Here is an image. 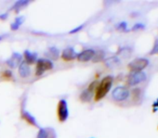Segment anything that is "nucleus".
I'll list each match as a JSON object with an SVG mask.
<instances>
[{
  "label": "nucleus",
  "mask_w": 158,
  "mask_h": 138,
  "mask_svg": "<svg viewBox=\"0 0 158 138\" xmlns=\"http://www.w3.org/2000/svg\"><path fill=\"white\" fill-rule=\"evenodd\" d=\"M147 79L146 73L143 72L139 73H130L129 75L127 78V84L129 86H135L142 82H144Z\"/></svg>",
  "instance_id": "nucleus-5"
},
{
  "label": "nucleus",
  "mask_w": 158,
  "mask_h": 138,
  "mask_svg": "<svg viewBox=\"0 0 158 138\" xmlns=\"http://www.w3.org/2000/svg\"><path fill=\"white\" fill-rule=\"evenodd\" d=\"M18 73H19V75L22 77V78H27L31 75V69H30V66L25 62H22L19 66V70H18Z\"/></svg>",
  "instance_id": "nucleus-10"
},
{
  "label": "nucleus",
  "mask_w": 158,
  "mask_h": 138,
  "mask_svg": "<svg viewBox=\"0 0 158 138\" xmlns=\"http://www.w3.org/2000/svg\"><path fill=\"white\" fill-rule=\"evenodd\" d=\"M83 28H84V24H83V25H79L78 27H75L74 29L71 30V31L69 32V34H75V33H78L79 31H81Z\"/></svg>",
  "instance_id": "nucleus-24"
},
{
  "label": "nucleus",
  "mask_w": 158,
  "mask_h": 138,
  "mask_svg": "<svg viewBox=\"0 0 158 138\" xmlns=\"http://www.w3.org/2000/svg\"><path fill=\"white\" fill-rule=\"evenodd\" d=\"M54 67L53 62L48 58H38L36 61V69H35V75L41 76L45 72L52 70Z\"/></svg>",
  "instance_id": "nucleus-3"
},
{
  "label": "nucleus",
  "mask_w": 158,
  "mask_h": 138,
  "mask_svg": "<svg viewBox=\"0 0 158 138\" xmlns=\"http://www.w3.org/2000/svg\"><path fill=\"white\" fill-rule=\"evenodd\" d=\"M2 76H3L4 78H6V79H10V78H11V76H12V73H11L10 71H5V72L3 73Z\"/></svg>",
  "instance_id": "nucleus-25"
},
{
  "label": "nucleus",
  "mask_w": 158,
  "mask_h": 138,
  "mask_svg": "<svg viewBox=\"0 0 158 138\" xmlns=\"http://www.w3.org/2000/svg\"><path fill=\"white\" fill-rule=\"evenodd\" d=\"M105 64L107 67L109 68H113V67H115L117 66L119 63H120V60L117 57H109L107 59H105Z\"/></svg>",
  "instance_id": "nucleus-16"
},
{
  "label": "nucleus",
  "mask_w": 158,
  "mask_h": 138,
  "mask_svg": "<svg viewBox=\"0 0 158 138\" xmlns=\"http://www.w3.org/2000/svg\"><path fill=\"white\" fill-rule=\"evenodd\" d=\"M8 16H9V14H8V13H4V14H1V15H0V20H2V21H5V20H7Z\"/></svg>",
  "instance_id": "nucleus-28"
},
{
  "label": "nucleus",
  "mask_w": 158,
  "mask_h": 138,
  "mask_svg": "<svg viewBox=\"0 0 158 138\" xmlns=\"http://www.w3.org/2000/svg\"><path fill=\"white\" fill-rule=\"evenodd\" d=\"M36 138H49V132H48V129L41 128V129L38 131V133H37Z\"/></svg>",
  "instance_id": "nucleus-18"
},
{
  "label": "nucleus",
  "mask_w": 158,
  "mask_h": 138,
  "mask_svg": "<svg viewBox=\"0 0 158 138\" xmlns=\"http://www.w3.org/2000/svg\"><path fill=\"white\" fill-rule=\"evenodd\" d=\"M114 82V77L111 75L105 76L102 78L101 83L99 84L96 91H95V101H100L102 100L110 91Z\"/></svg>",
  "instance_id": "nucleus-1"
},
{
  "label": "nucleus",
  "mask_w": 158,
  "mask_h": 138,
  "mask_svg": "<svg viewBox=\"0 0 158 138\" xmlns=\"http://www.w3.org/2000/svg\"><path fill=\"white\" fill-rule=\"evenodd\" d=\"M104 58H105V53H104V51L99 50L97 52L95 51V55H94V57L92 58V61L95 62V63H97V62H101V61L104 60Z\"/></svg>",
  "instance_id": "nucleus-17"
},
{
  "label": "nucleus",
  "mask_w": 158,
  "mask_h": 138,
  "mask_svg": "<svg viewBox=\"0 0 158 138\" xmlns=\"http://www.w3.org/2000/svg\"><path fill=\"white\" fill-rule=\"evenodd\" d=\"M3 38H4V36H3V35H0V41H1Z\"/></svg>",
  "instance_id": "nucleus-29"
},
{
  "label": "nucleus",
  "mask_w": 158,
  "mask_h": 138,
  "mask_svg": "<svg viewBox=\"0 0 158 138\" xmlns=\"http://www.w3.org/2000/svg\"><path fill=\"white\" fill-rule=\"evenodd\" d=\"M19 28H20V27H19L17 24H15L14 22H13V23H11V25H10V29H11L12 31H17Z\"/></svg>",
  "instance_id": "nucleus-27"
},
{
  "label": "nucleus",
  "mask_w": 158,
  "mask_h": 138,
  "mask_svg": "<svg viewBox=\"0 0 158 138\" xmlns=\"http://www.w3.org/2000/svg\"><path fill=\"white\" fill-rule=\"evenodd\" d=\"M92 96H93V93H91L90 91H89L88 89L84 90L80 96H79V98L82 102H86V103H89L91 101V98H92Z\"/></svg>",
  "instance_id": "nucleus-14"
},
{
  "label": "nucleus",
  "mask_w": 158,
  "mask_h": 138,
  "mask_svg": "<svg viewBox=\"0 0 158 138\" xmlns=\"http://www.w3.org/2000/svg\"><path fill=\"white\" fill-rule=\"evenodd\" d=\"M22 58H23V56H22L20 53L14 52V53L11 55V57L6 61V63H7V65H8L9 67L14 69V68L20 66V64L22 63Z\"/></svg>",
  "instance_id": "nucleus-9"
},
{
  "label": "nucleus",
  "mask_w": 158,
  "mask_h": 138,
  "mask_svg": "<svg viewBox=\"0 0 158 138\" xmlns=\"http://www.w3.org/2000/svg\"><path fill=\"white\" fill-rule=\"evenodd\" d=\"M98 85H99V82H98V81H93V82L89 85L88 90H89V91H90L91 93H94V91H96V89H97Z\"/></svg>",
  "instance_id": "nucleus-20"
},
{
  "label": "nucleus",
  "mask_w": 158,
  "mask_h": 138,
  "mask_svg": "<svg viewBox=\"0 0 158 138\" xmlns=\"http://www.w3.org/2000/svg\"><path fill=\"white\" fill-rule=\"evenodd\" d=\"M69 117V110L65 99H60L58 104V118L60 122L66 121Z\"/></svg>",
  "instance_id": "nucleus-6"
},
{
  "label": "nucleus",
  "mask_w": 158,
  "mask_h": 138,
  "mask_svg": "<svg viewBox=\"0 0 158 138\" xmlns=\"http://www.w3.org/2000/svg\"><path fill=\"white\" fill-rule=\"evenodd\" d=\"M95 55V50L94 49H86L77 54V60L80 62H88L89 60H92L93 57Z\"/></svg>",
  "instance_id": "nucleus-7"
},
{
  "label": "nucleus",
  "mask_w": 158,
  "mask_h": 138,
  "mask_svg": "<svg viewBox=\"0 0 158 138\" xmlns=\"http://www.w3.org/2000/svg\"><path fill=\"white\" fill-rule=\"evenodd\" d=\"M23 56H24V59H25V62L30 65V64H34L37 61V54L36 53H32L31 51L29 50H25L24 53H23Z\"/></svg>",
  "instance_id": "nucleus-11"
},
{
  "label": "nucleus",
  "mask_w": 158,
  "mask_h": 138,
  "mask_svg": "<svg viewBox=\"0 0 158 138\" xmlns=\"http://www.w3.org/2000/svg\"><path fill=\"white\" fill-rule=\"evenodd\" d=\"M152 108H153V112H156L157 111V109H158V99L155 101V102H153V104H152Z\"/></svg>",
  "instance_id": "nucleus-26"
},
{
  "label": "nucleus",
  "mask_w": 158,
  "mask_h": 138,
  "mask_svg": "<svg viewBox=\"0 0 158 138\" xmlns=\"http://www.w3.org/2000/svg\"><path fill=\"white\" fill-rule=\"evenodd\" d=\"M45 55L48 57V59H49V60H51V59L56 60L60 57V50L57 47H55V46H51V47H49L48 49V52L45 53Z\"/></svg>",
  "instance_id": "nucleus-12"
},
{
  "label": "nucleus",
  "mask_w": 158,
  "mask_h": 138,
  "mask_svg": "<svg viewBox=\"0 0 158 138\" xmlns=\"http://www.w3.org/2000/svg\"><path fill=\"white\" fill-rule=\"evenodd\" d=\"M116 29L121 32H127V23L126 22H121L116 25Z\"/></svg>",
  "instance_id": "nucleus-19"
},
{
  "label": "nucleus",
  "mask_w": 158,
  "mask_h": 138,
  "mask_svg": "<svg viewBox=\"0 0 158 138\" xmlns=\"http://www.w3.org/2000/svg\"><path fill=\"white\" fill-rule=\"evenodd\" d=\"M23 22H24V17H23V16H20V17H17L16 19H15V22H14V23L15 24H17L19 27L23 23Z\"/></svg>",
  "instance_id": "nucleus-23"
},
{
  "label": "nucleus",
  "mask_w": 158,
  "mask_h": 138,
  "mask_svg": "<svg viewBox=\"0 0 158 138\" xmlns=\"http://www.w3.org/2000/svg\"><path fill=\"white\" fill-rule=\"evenodd\" d=\"M60 57L64 61H72L77 57V54H76L75 50L73 49V47H66L65 49L62 50Z\"/></svg>",
  "instance_id": "nucleus-8"
},
{
  "label": "nucleus",
  "mask_w": 158,
  "mask_h": 138,
  "mask_svg": "<svg viewBox=\"0 0 158 138\" xmlns=\"http://www.w3.org/2000/svg\"><path fill=\"white\" fill-rule=\"evenodd\" d=\"M129 90L126 86H117L112 92V97L114 101L122 102L128 98Z\"/></svg>",
  "instance_id": "nucleus-4"
},
{
  "label": "nucleus",
  "mask_w": 158,
  "mask_h": 138,
  "mask_svg": "<svg viewBox=\"0 0 158 138\" xmlns=\"http://www.w3.org/2000/svg\"><path fill=\"white\" fill-rule=\"evenodd\" d=\"M148 65H149V60L147 58L139 57L129 62L127 67H128V70L131 73H139V72H142Z\"/></svg>",
  "instance_id": "nucleus-2"
},
{
  "label": "nucleus",
  "mask_w": 158,
  "mask_h": 138,
  "mask_svg": "<svg viewBox=\"0 0 158 138\" xmlns=\"http://www.w3.org/2000/svg\"><path fill=\"white\" fill-rule=\"evenodd\" d=\"M150 55H158V39L155 40L153 47L150 52Z\"/></svg>",
  "instance_id": "nucleus-21"
},
{
  "label": "nucleus",
  "mask_w": 158,
  "mask_h": 138,
  "mask_svg": "<svg viewBox=\"0 0 158 138\" xmlns=\"http://www.w3.org/2000/svg\"><path fill=\"white\" fill-rule=\"evenodd\" d=\"M145 28V25L143 24V23H136L133 27H132V29H131V31H133V32H136V31H139V30H143Z\"/></svg>",
  "instance_id": "nucleus-22"
},
{
  "label": "nucleus",
  "mask_w": 158,
  "mask_h": 138,
  "mask_svg": "<svg viewBox=\"0 0 158 138\" xmlns=\"http://www.w3.org/2000/svg\"><path fill=\"white\" fill-rule=\"evenodd\" d=\"M29 3H30V2L27 1V0H20V1H17V2L14 4V6H13L10 10H15L16 12H19L23 8L26 7Z\"/></svg>",
  "instance_id": "nucleus-15"
},
{
  "label": "nucleus",
  "mask_w": 158,
  "mask_h": 138,
  "mask_svg": "<svg viewBox=\"0 0 158 138\" xmlns=\"http://www.w3.org/2000/svg\"><path fill=\"white\" fill-rule=\"evenodd\" d=\"M22 117H23V119L25 120L29 124H31V125H33V126H37V122H36V120H35V118L32 114H30L29 112H27L26 110L23 109V111H22Z\"/></svg>",
  "instance_id": "nucleus-13"
}]
</instances>
